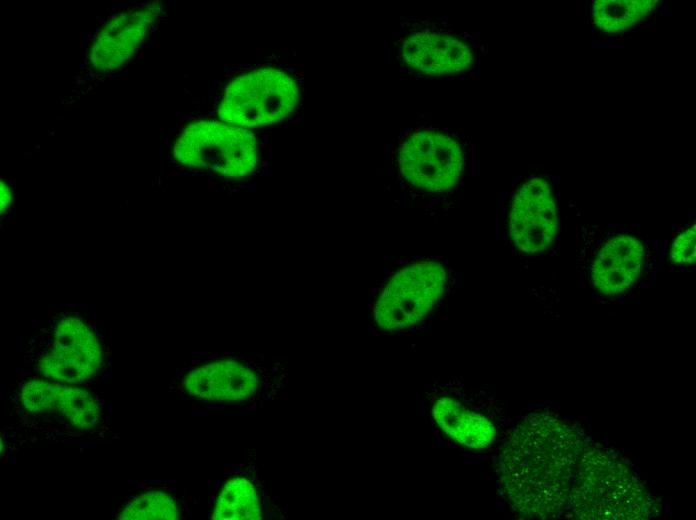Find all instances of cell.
I'll return each mask as SVG.
<instances>
[{"label":"cell","mask_w":696,"mask_h":520,"mask_svg":"<svg viewBox=\"0 0 696 520\" xmlns=\"http://www.w3.org/2000/svg\"><path fill=\"white\" fill-rule=\"evenodd\" d=\"M63 385L31 379L22 384L20 399L23 405L32 412L58 411Z\"/></svg>","instance_id":"cell-15"},{"label":"cell","mask_w":696,"mask_h":520,"mask_svg":"<svg viewBox=\"0 0 696 520\" xmlns=\"http://www.w3.org/2000/svg\"><path fill=\"white\" fill-rule=\"evenodd\" d=\"M642 261V243L629 235H617L596 256L592 265V283L605 295L621 293L638 277Z\"/></svg>","instance_id":"cell-9"},{"label":"cell","mask_w":696,"mask_h":520,"mask_svg":"<svg viewBox=\"0 0 696 520\" xmlns=\"http://www.w3.org/2000/svg\"><path fill=\"white\" fill-rule=\"evenodd\" d=\"M398 169L411 186L444 192L458 182L463 168L459 141L440 129L422 127L407 133L398 150Z\"/></svg>","instance_id":"cell-5"},{"label":"cell","mask_w":696,"mask_h":520,"mask_svg":"<svg viewBox=\"0 0 696 520\" xmlns=\"http://www.w3.org/2000/svg\"><path fill=\"white\" fill-rule=\"evenodd\" d=\"M80 429L93 427L99 420V406L85 389L63 385L59 409Z\"/></svg>","instance_id":"cell-13"},{"label":"cell","mask_w":696,"mask_h":520,"mask_svg":"<svg viewBox=\"0 0 696 520\" xmlns=\"http://www.w3.org/2000/svg\"><path fill=\"white\" fill-rule=\"evenodd\" d=\"M12 202V191L10 186L4 182L3 180L1 181V214L7 210V208L10 206Z\"/></svg>","instance_id":"cell-17"},{"label":"cell","mask_w":696,"mask_h":520,"mask_svg":"<svg viewBox=\"0 0 696 520\" xmlns=\"http://www.w3.org/2000/svg\"><path fill=\"white\" fill-rule=\"evenodd\" d=\"M440 429L451 439L472 450L488 447L496 436L493 423L451 397L438 398L432 409Z\"/></svg>","instance_id":"cell-10"},{"label":"cell","mask_w":696,"mask_h":520,"mask_svg":"<svg viewBox=\"0 0 696 520\" xmlns=\"http://www.w3.org/2000/svg\"><path fill=\"white\" fill-rule=\"evenodd\" d=\"M446 286V272L434 261H422L395 273L374 310L376 324L396 332L420 322L435 306Z\"/></svg>","instance_id":"cell-4"},{"label":"cell","mask_w":696,"mask_h":520,"mask_svg":"<svg viewBox=\"0 0 696 520\" xmlns=\"http://www.w3.org/2000/svg\"><path fill=\"white\" fill-rule=\"evenodd\" d=\"M183 385L191 396L203 401L236 403L257 393L259 378L239 362L221 360L191 370Z\"/></svg>","instance_id":"cell-8"},{"label":"cell","mask_w":696,"mask_h":520,"mask_svg":"<svg viewBox=\"0 0 696 520\" xmlns=\"http://www.w3.org/2000/svg\"><path fill=\"white\" fill-rule=\"evenodd\" d=\"M695 225L690 226L673 242L670 260L674 264H690L695 261Z\"/></svg>","instance_id":"cell-16"},{"label":"cell","mask_w":696,"mask_h":520,"mask_svg":"<svg viewBox=\"0 0 696 520\" xmlns=\"http://www.w3.org/2000/svg\"><path fill=\"white\" fill-rule=\"evenodd\" d=\"M299 97V88L290 75L266 67L233 79L225 89L217 113L229 124L270 125L288 117Z\"/></svg>","instance_id":"cell-3"},{"label":"cell","mask_w":696,"mask_h":520,"mask_svg":"<svg viewBox=\"0 0 696 520\" xmlns=\"http://www.w3.org/2000/svg\"><path fill=\"white\" fill-rule=\"evenodd\" d=\"M657 3V0H597L592 6L593 22L604 33H620L645 19Z\"/></svg>","instance_id":"cell-11"},{"label":"cell","mask_w":696,"mask_h":520,"mask_svg":"<svg viewBox=\"0 0 696 520\" xmlns=\"http://www.w3.org/2000/svg\"><path fill=\"white\" fill-rule=\"evenodd\" d=\"M179 508L169 494L149 491L130 502L120 519H178Z\"/></svg>","instance_id":"cell-14"},{"label":"cell","mask_w":696,"mask_h":520,"mask_svg":"<svg viewBox=\"0 0 696 520\" xmlns=\"http://www.w3.org/2000/svg\"><path fill=\"white\" fill-rule=\"evenodd\" d=\"M557 210L549 183L541 177L526 181L512 198L509 231L515 246L527 254L546 250L557 232Z\"/></svg>","instance_id":"cell-6"},{"label":"cell","mask_w":696,"mask_h":520,"mask_svg":"<svg viewBox=\"0 0 696 520\" xmlns=\"http://www.w3.org/2000/svg\"><path fill=\"white\" fill-rule=\"evenodd\" d=\"M213 519L257 520L261 519V508L257 491L245 477L230 478L217 498Z\"/></svg>","instance_id":"cell-12"},{"label":"cell","mask_w":696,"mask_h":520,"mask_svg":"<svg viewBox=\"0 0 696 520\" xmlns=\"http://www.w3.org/2000/svg\"><path fill=\"white\" fill-rule=\"evenodd\" d=\"M402 62L417 73L427 76L459 74L473 63V50L456 34L440 29H418L402 39Z\"/></svg>","instance_id":"cell-7"},{"label":"cell","mask_w":696,"mask_h":520,"mask_svg":"<svg viewBox=\"0 0 696 520\" xmlns=\"http://www.w3.org/2000/svg\"><path fill=\"white\" fill-rule=\"evenodd\" d=\"M173 156L186 167L232 179L250 175L258 164L254 134L217 121L189 125L176 141Z\"/></svg>","instance_id":"cell-2"},{"label":"cell","mask_w":696,"mask_h":520,"mask_svg":"<svg viewBox=\"0 0 696 520\" xmlns=\"http://www.w3.org/2000/svg\"><path fill=\"white\" fill-rule=\"evenodd\" d=\"M74 311L54 317L40 337L36 369L46 378L81 384L95 375L104 361V337L97 324Z\"/></svg>","instance_id":"cell-1"}]
</instances>
